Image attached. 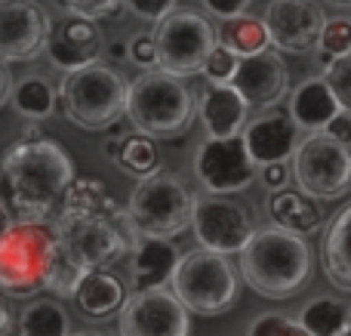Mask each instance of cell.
Listing matches in <instances>:
<instances>
[{"instance_id": "74e56055", "label": "cell", "mask_w": 351, "mask_h": 336, "mask_svg": "<svg viewBox=\"0 0 351 336\" xmlns=\"http://www.w3.org/2000/svg\"><path fill=\"white\" fill-rule=\"evenodd\" d=\"M200 3H204L216 19H234V16H243L253 0H200Z\"/></svg>"}, {"instance_id": "d6a6232c", "label": "cell", "mask_w": 351, "mask_h": 336, "mask_svg": "<svg viewBox=\"0 0 351 336\" xmlns=\"http://www.w3.org/2000/svg\"><path fill=\"white\" fill-rule=\"evenodd\" d=\"M247 336H311V333L305 331L299 321L287 318V315L268 312V315H259V318L250 324Z\"/></svg>"}, {"instance_id": "9c48e42d", "label": "cell", "mask_w": 351, "mask_h": 336, "mask_svg": "<svg viewBox=\"0 0 351 336\" xmlns=\"http://www.w3.org/2000/svg\"><path fill=\"white\" fill-rule=\"evenodd\" d=\"M154 68L173 77H191L204 71L206 56L216 47V28L194 10H173L154 25Z\"/></svg>"}, {"instance_id": "2e32d148", "label": "cell", "mask_w": 351, "mask_h": 336, "mask_svg": "<svg viewBox=\"0 0 351 336\" xmlns=\"http://www.w3.org/2000/svg\"><path fill=\"white\" fill-rule=\"evenodd\" d=\"M250 108H274L290 96V71L274 49L237 59V68L228 80Z\"/></svg>"}, {"instance_id": "bcb514c9", "label": "cell", "mask_w": 351, "mask_h": 336, "mask_svg": "<svg viewBox=\"0 0 351 336\" xmlns=\"http://www.w3.org/2000/svg\"><path fill=\"white\" fill-rule=\"evenodd\" d=\"M74 336H105V333H99V331H80V333H74Z\"/></svg>"}, {"instance_id": "277c9868", "label": "cell", "mask_w": 351, "mask_h": 336, "mask_svg": "<svg viewBox=\"0 0 351 336\" xmlns=\"http://www.w3.org/2000/svg\"><path fill=\"white\" fill-rule=\"evenodd\" d=\"M123 115L136 127V133L148 136V139H170L191 127L194 93L188 90L182 77L152 68V71L139 74L133 84H127Z\"/></svg>"}, {"instance_id": "f1b7e54d", "label": "cell", "mask_w": 351, "mask_h": 336, "mask_svg": "<svg viewBox=\"0 0 351 336\" xmlns=\"http://www.w3.org/2000/svg\"><path fill=\"white\" fill-rule=\"evenodd\" d=\"M84 275H86V269L59 244V238H56L53 253H49L47 275H43V290H49V293L68 300V296H74V290H77V284H80Z\"/></svg>"}, {"instance_id": "7a4b0ae2", "label": "cell", "mask_w": 351, "mask_h": 336, "mask_svg": "<svg viewBox=\"0 0 351 336\" xmlns=\"http://www.w3.org/2000/svg\"><path fill=\"white\" fill-rule=\"evenodd\" d=\"M71 179L74 164L59 142H16L0 160V204L12 222H49Z\"/></svg>"}, {"instance_id": "d6986e66", "label": "cell", "mask_w": 351, "mask_h": 336, "mask_svg": "<svg viewBox=\"0 0 351 336\" xmlns=\"http://www.w3.org/2000/svg\"><path fill=\"white\" fill-rule=\"evenodd\" d=\"M250 105L241 99V93L231 84H206L200 93L197 115L204 121L206 139H228V136H241L243 123H247Z\"/></svg>"}, {"instance_id": "8fae6325", "label": "cell", "mask_w": 351, "mask_h": 336, "mask_svg": "<svg viewBox=\"0 0 351 336\" xmlns=\"http://www.w3.org/2000/svg\"><path fill=\"white\" fill-rule=\"evenodd\" d=\"M191 228L197 235L200 247L213 253H234L250 241L256 232L253 219H250L247 207L237 204L234 197L225 195H204L194 197L191 210Z\"/></svg>"}, {"instance_id": "4316f807", "label": "cell", "mask_w": 351, "mask_h": 336, "mask_svg": "<svg viewBox=\"0 0 351 336\" xmlns=\"http://www.w3.org/2000/svg\"><path fill=\"white\" fill-rule=\"evenodd\" d=\"M351 318V306L339 296H317L305 302L299 312V324L311 336H339Z\"/></svg>"}, {"instance_id": "44dd1931", "label": "cell", "mask_w": 351, "mask_h": 336, "mask_svg": "<svg viewBox=\"0 0 351 336\" xmlns=\"http://www.w3.org/2000/svg\"><path fill=\"white\" fill-rule=\"evenodd\" d=\"M339 102L333 99L324 77H308L290 93V121L302 133H324L330 121L339 115Z\"/></svg>"}, {"instance_id": "7c38bea8", "label": "cell", "mask_w": 351, "mask_h": 336, "mask_svg": "<svg viewBox=\"0 0 351 336\" xmlns=\"http://www.w3.org/2000/svg\"><path fill=\"white\" fill-rule=\"evenodd\" d=\"M259 167L247 154L241 136L206 139L194 154V176L210 195H234L256 182Z\"/></svg>"}, {"instance_id": "7dc6e473", "label": "cell", "mask_w": 351, "mask_h": 336, "mask_svg": "<svg viewBox=\"0 0 351 336\" xmlns=\"http://www.w3.org/2000/svg\"><path fill=\"white\" fill-rule=\"evenodd\" d=\"M330 3H333V6H342V10H346V6H351V0H330Z\"/></svg>"}, {"instance_id": "4dcf8cb0", "label": "cell", "mask_w": 351, "mask_h": 336, "mask_svg": "<svg viewBox=\"0 0 351 336\" xmlns=\"http://www.w3.org/2000/svg\"><path fill=\"white\" fill-rule=\"evenodd\" d=\"M317 53L321 56H346L351 53V19L346 16H336V19H327L321 28V37H317Z\"/></svg>"}, {"instance_id": "ab89813d", "label": "cell", "mask_w": 351, "mask_h": 336, "mask_svg": "<svg viewBox=\"0 0 351 336\" xmlns=\"http://www.w3.org/2000/svg\"><path fill=\"white\" fill-rule=\"evenodd\" d=\"M287 179H290V173H287V164H268V167H262V182H265L268 191L287 189Z\"/></svg>"}, {"instance_id": "3957f363", "label": "cell", "mask_w": 351, "mask_h": 336, "mask_svg": "<svg viewBox=\"0 0 351 336\" xmlns=\"http://www.w3.org/2000/svg\"><path fill=\"white\" fill-rule=\"evenodd\" d=\"M315 269V253L299 235L284 228L253 232L241 247V275L259 296L287 300L302 290Z\"/></svg>"}, {"instance_id": "7bdbcfd3", "label": "cell", "mask_w": 351, "mask_h": 336, "mask_svg": "<svg viewBox=\"0 0 351 336\" xmlns=\"http://www.w3.org/2000/svg\"><path fill=\"white\" fill-rule=\"evenodd\" d=\"M121 139L123 136H114V139L105 142V158H111L114 164H117V158H121Z\"/></svg>"}, {"instance_id": "ba28073f", "label": "cell", "mask_w": 351, "mask_h": 336, "mask_svg": "<svg viewBox=\"0 0 351 336\" xmlns=\"http://www.w3.org/2000/svg\"><path fill=\"white\" fill-rule=\"evenodd\" d=\"M173 296L194 315H222L237 300V275L222 253L194 250L173 269Z\"/></svg>"}, {"instance_id": "e0dca14e", "label": "cell", "mask_w": 351, "mask_h": 336, "mask_svg": "<svg viewBox=\"0 0 351 336\" xmlns=\"http://www.w3.org/2000/svg\"><path fill=\"white\" fill-rule=\"evenodd\" d=\"M243 145H247V154L253 158V164L268 167V164H287L296 152V145L302 142V130L290 121V115H262L256 121H250L243 127Z\"/></svg>"}, {"instance_id": "836d02e7", "label": "cell", "mask_w": 351, "mask_h": 336, "mask_svg": "<svg viewBox=\"0 0 351 336\" xmlns=\"http://www.w3.org/2000/svg\"><path fill=\"white\" fill-rule=\"evenodd\" d=\"M234 68H237V56L234 53H228L225 47H213V53L206 56V62H204V71L200 74H206L210 77V84H228L231 80V74H234Z\"/></svg>"}, {"instance_id": "1f68e13d", "label": "cell", "mask_w": 351, "mask_h": 336, "mask_svg": "<svg viewBox=\"0 0 351 336\" xmlns=\"http://www.w3.org/2000/svg\"><path fill=\"white\" fill-rule=\"evenodd\" d=\"M324 84L330 86L333 99L339 102V108L351 115V53L336 56L327 68H324Z\"/></svg>"}, {"instance_id": "30bf717a", "label": "cell", "mask_w": 351, "mask_h": 336, "mask_svg": "<svg viewBox=\"0 0 351 336\" xmlns=\"http://www.w3.org/2000/svg\"><path fill=\"white\" fill-rule=\"evenodd\" d=\"M293 176L311 201H339L351 191V148L327 133H308L293 152Z\"/></svg>"}, {"instance_id": "7402d4cb", "label": "cell", "mask_w": 351, "mask_h": 336, "mask_svg": "<svg viewBox=\"0 0 351 336\" xmlns=\"http://www.w3.org/2000/svg\"><path fill=\"white\" fill-rule=\"evenodd\" d=\"M268 216L274 219V228H284V232L299 235V238L324 226V213L317 201L290 189H278L268 195Z\"/></svg>"}, {"instance_id": "ffe728a7", "label": "cell", "mask_w": 351, "mask_h": 336, "mask_svg": "<svg viewBox=\"0 0 351 336\" xmlns=\"http://www.w3.org/2000/svg\"><path fill=\"white\" fill-rule=\"evenodd\" d=\"M176 263H179V250H176V244L160 241V238H142L133 250V265H130V284H133V293L158 290V287H164V284H170Z\"/></svg>"}, {"instance_id": "f546056e", "label": "cell", "mask_w": 351, "mask_h": 336, "mask_svg": "<svg viewBox=\"0 0 351 336\" xmlns=\"http://www.w3.org/2000/svg\"><path fill=\"white\" fill-rule=\"evenodd\" d=\"M117 167H123L133 176H148V173L158 170V148H154V139L142 133L123 136L121 139V158H117Z\"/></svg>"}, {"instance_id": "f35d334b", "label": "cell", "mask_w": 351, "mask_h": 336, "mask_svg": "<svg viewBox=\"0 0 351 336\" xmlns=\"http://www.w3.org/2000/svg\"><path fill=\"white\" fill-rule=\"evenodd\" d=\"M324 133L333 136L336 142H342V145L351 148V115H346V111H339V115L333 117V121L324 127Z\"/></svg>"}, {"instance_id": "52a82bcc", "label": "cell", "mask_w": 351, "mask_h": 336, "mask_svg": "<svg viewBox=\"0 0 351 336\" xmlns=\"http://www.w3.org/2000/svg\"><path fill=\"white\" fill-rule=\"evenodd\" d=\"M53 244L49 222H10L0 232V290L16 300L43 290Z\"/></svg>"}, {"instance_id": "5b68a950", "label": "cell", "mask_w": 351, "mask_h": 336, "mask_svg": "<svg viewBox=\"0 0 351 336\" xmlns=\"http://www.w3.org/2000/svg\"><path fill=\"white\" fill-rule=\"evenodd\" d=\"M62 99L65 117L80 130H108L123 117L127 105V80L105 62L74 68L65 74L62 86L56 90Z\"/></svg>"}, {"instance_id": "d590c367", "label": "cell", "mask_w": 351, "mask_h": 336, "mask_svg": "<svg viewBox=\"0 0 351 336\" xmlns=\"http://www.w3.org/2000/svg\"><path fill=\"white\" fill-rule=\"evenodd\" d=\"M121 6H127V10L136 12L139 19H148V22H160L167 12L176 10V0H121Z\"/></svg>"}, {"instance_id": "ee69618b", "label": "cell", "mask_w": 351, "mask_h": 336, "mask_svg": "<svg viewBox=\"0 0 351 336\" xmlns=\"http://www.w3.org/2000/svg\"><path fill=\"white\" fill-rule=\"evenodd\" d=\"M108 53H111V59H127V40H114L108 47Z\"/></svg>"}, {"instance_id": "cb8c5ba5", "label": "cell", "mask_w": 351, "mask_h": 336, "mask_svg": "<svg viewBox=\"0 0 351 336\" xmlns=\"http://www.w3.org/2000/svg\"><path fill=\"white\" fill-rule=\"evenodd\" d=\"M321 259L330 281L339 290H351V204L330 219Z\"/></svg>"}, {"instance_id": "60d3db41", "label": "cell", "mask_w": 351, "mask_h": 336, "mask_svg": "<svg viewBox=\"0 0 351 336\" xmlns=\"http://www.w3.org/2000/svg\"><path fill=\"white\" fill-rule=\"evenodd\" d=\"M10 86H12V80H10V68H6V62L0 59V105L10 99Z\"/></svg>"}, {"instance_id": "ac0fdd59", "label": "cell", "mask_w": 351, "mask_h": 336, "mask_svg": "<svg viewBox=\"0 0 351 336\" xmlns=\"http://www.w3.org/2000/svg\"><path fill=\"white\" fill-rule=\"evenodd\" d=\"M105 43H102V31L96 22L90 19H77L71 16L68 22H62L59 28L49 31V40L43 53L49 56L56 68L62 71H74V68H84L99 62Z\"/></svg>"}, {"instance_id": "8992f818", "label": "cell", "mask_w": 351, "mask_h": 336, "mask_svg": "<svg viewBox=\"0 0 351 336\" xmlns=\"http://www.w3.org/2000/svg\"><path fill=\"white\" fill-rule=\"evenodd\" d=\"M191 210L194 195L185 189V182L160 170L142 176V182L130 191L127 201V216L139 238H176L191 226Z\"/></svg>"}, {"instance_id": "9a60e30c", "label": "cell", "mask_w": 351, "mask_h": 336, "mask_svg": "<svg viewBox=\"0 0 351 336\" xmlns=\"http://www.w3.org/2000/svg\"><path fill=\"white\" fill-rule=\"evenodd\" d=\"M327 22L315 0H271L262 16L268 43L284 53H308L317 47L321 28Z\"/></svg>"}, {"instance_id": "5bb4252c", "label": "cell", "mask_w": 351, "mask_h": 336, "mask_svg": "<svg viewBox=\"0 0 351 336\" xmlns=\"http://www.w3.org/2000/svg\"><path fill=\"white\" fill-rule=\"evenodd\" d=\"M49 22L47 10L34 0H0V59L31 62L47 49Z\"/></svg>"}, {"instance_id": "c3c4849f", "label": "cell", "mask_w": 351, "mask_h": 336, "mask_svg": "<svg viewBox=\"0 0 351 336\" xmlns=\"http://www.w3.org/2000/svg\"><path fill=\"white\" fill-rule=\"evenodd\" d=\"M339 336H351V318H348V324H346V331H342Z\"/></svg>"}, {"instance_id": "b9f144b4", "label": "cell", "mask_w": 351, "mask_h": 336, "mask_svg": "<svg viewBox=\"0 0 351 336\" xmlns=\"http://www.w3.org/2000/svg\"><path fill=\"white\" fill-rule=\"evenodd\" d=\"M10 331H12V315L6 309V302L0 300V336H10Z\"/></svg>"}, {"instance_id": "6da1fadb", "label": "cell", "mask_w": 351, "mask_h": 336, "mask_svg": "<svg viewBox=\"0 0 351 336\" xmlns=\"http://www.w3.org/2000/svg\"><path fill=\"white\" fill-rule=\"evenodd\" d=\"M53 232L59 244L90 269H105L123 253L136 250L139 232L127 216V207H117L99 179H71L59 210L53 216Z\"/></svg>"}, {"instance_id": "d4e9b609", "label": "cell", "mask_w": 351, "mask_h": 336, "mask_svg": "<svg viewBox=\"0 0 351 336\" xmlns=\"http://www.w3.org/2000/svg\"><path fill=\"white\" fill-rule=\"evenodd\" d=\"M216 40H219V47H225L228 53H234L237 59H243V56H256V53H262V49L271 47L262 19L247 16V12H243V16H234V19H225V25L216 34Z\"/></svg>"}, {"instance_id": "83f0119b", "label": "cell", "mask_w": 351, "mask_h": 336, "mask_svg": "<svg viewBox=\"0 0 351 336\" xmlns=\"http://www.w3.org/2000/svg\"><path fill=\"white\" fill-rule=\"evenodd\" d=\"M19 336H71L68 312L56 300H34L19 315Z\"/></svg>"}, {"instance_id": "8d00e7d4", "label": "cell", "mask_w": 351, "mask_h": 336, "mask_svg": "<svg viewBox=\"0 0 351 336\" xmlns=\"http://www.w3.org/2000/svg\"><path fill=\"white\" fill-rule=\"evenodd\" d=\"M127 59L142 68H154V40L152 34H136L127 40Z\"/></svg>"}, {"instance_id": "e575fe53", "label": "cell", "mask_w": 351, "mask_h": 336, "mask_svg": "<svg viewBox=\"0 0 351 336\" xmlns=\"http://www.w3.org/2000/svg\"><path fill=\"white\" fill-rule=\"evenodd\" d=\"M59 3L65 6L71 16L90 19V22L105 19V16H114V12L121 10V0H59Z\"/></svg>"}, {"instance_id": "f6af8a7d", "label": "cell", "mask_w": 351, "mask_h": 336, "mask_svg": "<svg viewBox=\"0 0 351 336\" xmlns=\"http://www.w3.org/2000/svg\"><path fill=\"white\" fill-rule=\"evenodd\" d=\"M10 222H12V219H10V213H6V210H3V204H0V232H3V228L10 226Z\"/></svg>"}, {"instance_id": "484cf974", "label": "cell", "mask_w": 351, "mask_h": 336, "mask_svg": "<svg viewBox=\"0 0 351 336\" xmlns=\"http://www.w3.org/2000/svg\"><path fill=\"white\" fill-rule=\"evenodd\" d=\"M10 99H12V108L19 111L22 117L28 121H43L56 111V86L49 84L47 77L40 74H28V77L16 80L10 86Z\"/></svg>"}, {"instance_id": "603a6c76", "label": "cell", "mask_w": 351, "mask_h": 336, "mask_svg": "<svg viewBox=\"0 0 351 336\" xmlns=\"http://www.w3.org/2000/svg\"><path fill=\"white\" fill-rule=\"evenodd\" d=\"M74 300H77L80 312L90 315V318H108L111 312H121L123 300H127V290H123L117 275H111L105 269H90L80 278L77 290H74Z\"/></svg>"}, {"instance_id": "4fadbf2b", "label": "cell", "mask_w": 351, "mask_h": 336, "mask_svg": "<svg viewBox=\"0 0 351 336\" xmlns=\"http://www.w3.org/2000/svg\"><path fill=\"white\" fill-rule=\"evenodd\" d=\"M117 327H121V336H188L191 318L173 293L158 287L123 300Z\"/></svg>"}]
</instances>
